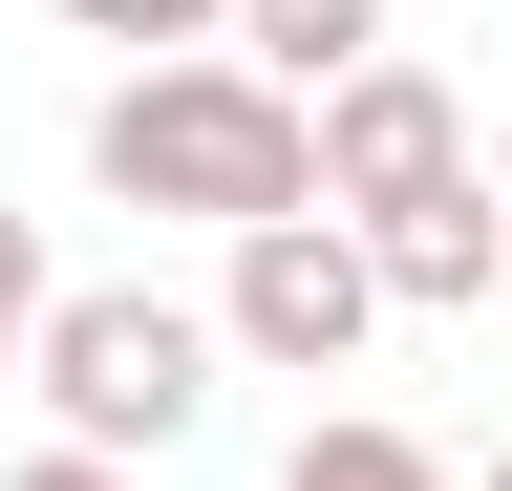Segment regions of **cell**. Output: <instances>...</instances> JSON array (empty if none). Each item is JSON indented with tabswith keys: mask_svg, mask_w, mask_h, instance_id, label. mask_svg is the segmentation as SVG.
<instances>
[{
	"mask_svg": "<svg viewBox=\"0 0 512 491\" xmlns=\"http://www.w3.org/2000/svg\"><path fill=\"white\" fill-rule=\"evenodd\" d=\"M22 321H43V214H0V385H22Z\"/></svg>",
	"mask_w": 512,
	"mask_h": 491,
	"instance_id": "9c48e42d",
	"label": "cell"
},
{
	"mask_svg": "<svg viewBox=\"0 0 512 491\" xmlns=\"http://www.w3.org/2000/svg\"><path fill=\"white\" fill-rule=\"evenodd\" d=\"M278 491H470V470H448L427 427H363V406H342V427H299V449H278Z\"/></svg>",
	"mask_w": 512,
	"mask_h": 491,
	"instance_id": "52a82bcc",
	"label": "cell"
},
{
	"mask_svg": "<svg viewBox=\"0 0 512 491\" xmlns=\"http://www.w3.org/2000/svg\"><path fill=\"white\" fill-rule=\"evenodd\" d=\"M299 171H320V214H406V193H448V171H470V107H448V65H406V43H363L342 86L299 107Z\"/></svg>",
	"mask_w": 512,
	"mask_h": 491,
	"instance_id": "277c9868",
	"label": "cell"
},
{
	"mask_svg": "<svg viewBox=\"0 0 512 491\" xmlns=\"http://www.w3.org/2000/svg\"><path fill=\"white\" fill-rule=\"evenodd\" d=\"M363 278H384V321H470V299L512 278V193H491V171H448V193L363 214Z\"/></svg>",
	"mask_w": 512,
	"mask_h": 491,
	"instance_id": "5b68a950",
	"label": "cell"
},
{
	"mask_svg": "<svg viewBox=\"0 0 512 491\" xmlns=\"http://www.w3.org/2000/svg\"><path fill=\"white\" fill-rule=\"evenodd\" d=\"M86 171L128 214H192V235H256V214H320V171H299V107L256 86V65H128L107 107H86Z\"/></svg>",
	"mask_w": 512,
	"mask_h": 491,
	"instance_id": "6da1fadb",
	"label": "cell"
},
{
	"mask_svg": "<svg viewBox=\"0 0 512 491\" xmlns=\"http://www.w3.org/2000/svg\"><path fill=\"white\" fill-rule=\"evenodd\" d=\"M0 491H150V470H86V449H22V470H0Z\"/></svg>",
	"mask_w": 512,
	"mask_h": 491,
	"instance_id": "30bf717a",
	"label": "cell"
},
{
	"mask_svg": "<svg viewBox=\"0 0 512 491\" xmlns=\"http://www.w3.org/2000/svg\"><path fill=\"white\" fill-rule=\"evenodd\" d=\"M64 43H128V65H192V43H214V0H64Z\"/></svg>",
	"mask_w": 512,
	"mask_h": 491,
	"instance_id": "ba28073f",
	"label": "cell"
},
{
	"mask_svg": "<svg viewBox=\"0 0 512 491\" xmlns=\"http://www.w3.org/2000/svg\"><path fill=\"white\" fill-rule=\"evenodd\" d=\"M22 385H43V449H86V470H171L192 427H214V321L150 299V278H43Z\"/></svg>",
	"mask_w": 512,
	"mask_h": 491,
	"instance_id": "7a4b0ae2",
	"label": "cell"
},
{
	"mask_svg": "<svg viewBox=\"0 0 512 491\" xmlns=\"http://www.w3.org/2000/svg\"><path fill=\"white\" fill-rule=\"evenodd\" d=\"M470 491H512V449H491V470H470Z\"/></svg>",
	"mask_w": 512,
	"mask_h": 491,
	"instance_id": "8fae6325",
	"label": "cell"
},
{
	"mask_svg": "<svg viewBox=\"0 0 512 491\" xmlns=\"http://www.w3.org/2000/svg\"><path fill=\"white\" fill-rule=\"evenodd\" d=\"M363 43H384V0H214V65H256L278 107H320Z\"/></svg>",
	"mask_w": 512,
	"mask_h": 491,
	"instance_id": "8992f818",
	"label": "cell"
},
{
	"mask_svg": "<svg viewBox=\"0 0 512 491\" xmlns=\"http://www.w3.org/2000/svg\"><path fill=\"white\" fill-rule=\"evenodd\" d=\"M192 321H214V363L342 385V363L384 342V278H363V235H342V214H256V235H235V278L192 299Z\"/></svg>",
	"mask_w": 512,
	"mask_h": 491,
	"instance_id": "3957f363",
	"label": "cell"
}]
</instances>
